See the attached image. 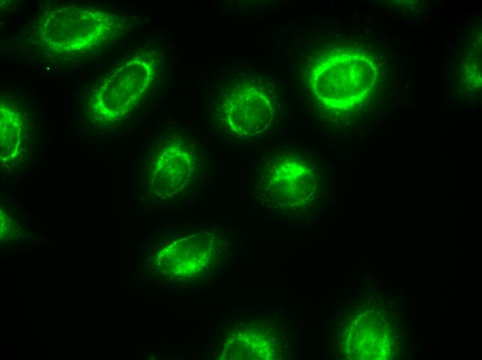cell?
<instances>
[{
    "label": "cell",
    "mask_w": 482,
    "mask_h": 360,
    "mask_svg": "<svg viewBox=\"0 0 482 360\" xmlns=\"http://www.w3.org/2000/svg\"><path fill=\"white\" fill-rule=\"evenodd\" d=\"M377 68L365 53L338 49L317 57L310 69V83L322 105L346 112L355 109L372 93Z\"/></svg>",
    "instance_id": "obj_1"
},
{
    "label": "cell",
    "mask_w": 482,
    "mask_h": 360,
    "mask_svg": "<svg viewBox=\"0 0 482 360\" xmlns=\"http://www.w3.org/2000/svg\"><path fill=\"white\" fill-rule=\"evenodd\" d=\"M120 19L100 9L66 6L48 10L39 19L36 38L40 46L56 54L87 51L114 37Z\"/></svg>",
    "instance_id": "obj_2"
},
{
    "label": "cell",
    "mask_w": 482,
    "mask_h": 360,
    "mask_svg": "<svg viewBox=\"0 0 482 360\" xmlns=\"http://www.w3.org/2000/svg\"><path fill=\"white\" fill-rule=\"evenodd\" d=\"M256 195L283 207L313 204L323 191L322 170L310 156L280 151L266 156L257 169Z\"/></svg>",
    "instance_id": "obj_3"
},
{
    "label": "cell",
    "mask_w": 482,
    "mask_h": 360,
    "mask_svg": "<svg viewBox=\"0 0 482 360\" xmlns=\"http://www.w3.org/2000/svg\"><path fill=\"white\" fill-rule=\"evenodd\" d=\"M152 51H141L122 62L93 91L91 109L99 119L119 120L130 112L150 86L157 66Z\"/></svg>",
    "instance_id": "obj_4"
},
{
    "label": "cell",
    "mask_w": 482,
    "mask_h": 360,
    "mask_svg": "<svg viewBox=\"0 0 482 360\" xmlns=\"http://www.w3.org/2000/svg\"><path fill=\"white\" fill-rule=\"evenodd\" d=\"M220 110L226 127L241 138L266 132L273 123L275 111L267 89L253 80L237 82L226 91Z\"/></svg>",
    "instance_id": "obj_5"
},
{
    "label": "cell",
    "mask_w": 482,
    "mask_h": 360,
    "mask_svg": "<svg viewBox=\"0 0 482 360\" xmlns=\"http://www.w3.org/2000/svg\"><path fill=\"white\" fill-rule=\"evenodd\" d=\"M193 148L182 141L168 142L157 153L154 181L157 191L171 195L188 188L197 170Z\"/></svg>",
    "instance_id": "obj_6"
},
{
    "label": "cell",
    "mask_w": 482,
    "mask_h": 360,
    "mask_svg": "<svg viewBox=\"0 0 482 360\" xmlns=\"http://www.w3.org/2000/svg\"><path fill=\"white\" fill-rule=\"evenodd\" d=\"M21 122L17 113L1 105V154L15 152L21 140Z\"/></svg>",
    "instance_id": "obj_7"
}]
</instances>
